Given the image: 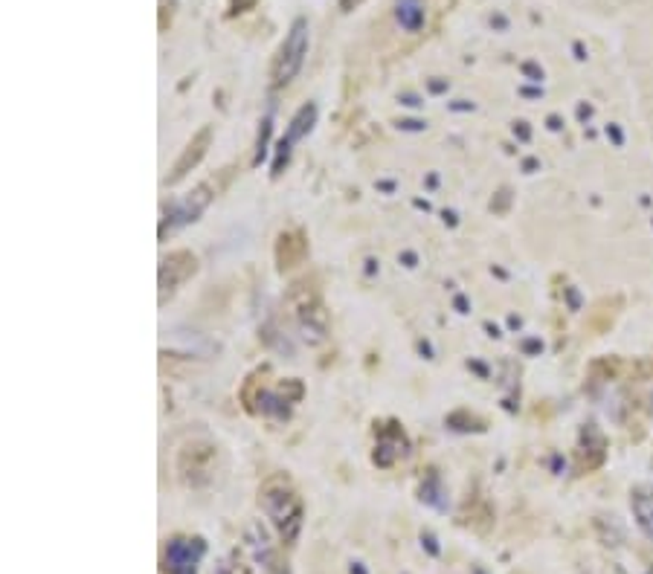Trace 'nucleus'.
<instances>
[{"label": "nucleus", "mask_w": 653, "mask_h": 574, "mask_svg": "<svg viewBox=\"0 0 653 574\" xmlns=\"http://www.w3.org/2000/svg\"><path fill=\"white\" fill-rule=\"evenodd\" d=\"M306 56H308V21L299 18V21H294L291 32L285 36V41L279 46V56L274 64L276 85H288L291 78H296L302 64H306Z\"/></svg>", "instance_id": "obj_1"}, {"label": "nucleus", "mask_w": 653, "mask_h": 574, "mask_svg": "<svg viewBox=\"0 0 653 574\" xmlns=\"http://www.w3.org/2000/svg\"><path fill=\"white\" fill-rule=\"evenodd\" d=\"M262 502H264L267 517L274 519L279 525V531L291 539L299 528V502H296L294 493L288 487H282V485H270L264 490Z\"/></svg>", "instance_id": "obj_2"}, {"label": "nucleus", "mask_w": 653, "mask_h": 574, "mask_svg": "<svg viewBox=\"0 0 653 574\" xmlns=\"http://www.w3.org/2000/svg\"><path fill=\"white\" fill-rule=\"evenodd\" d=\"M395 18L407 32H416L424 24V4H421V0H398Z\"/></svg>", "instance_id": "obj_3"}, {"label": "nucleus", "mask_w": 653, "mask_h": 574, "mask_svg": "<svg viewBox=\"0 0 653 574\" xmlns=\"http://www.w3.org/2000/svg\"><path fill=\"white\" fill-rule=\"evenodd\" d=\"M633 514L639 519L642 531L653 537V490H639L633 497Z\"/></svg>", "instance_id": "obj_4"}, {"label": "nucleus", "mask_w": 653, "mask_h": 574, "mask_svg": "<svg viewBox=\"0 0 653 574\" xmlns=\"http://www.w3.org/2000/svg\"><path fill=\"white\" fill-rule=\"evenodd\" d=\"M206 142H210V131H201V134H198V139L192 142V146H189V151H186V154L178 159V166H174V180L183 178V174L189 171V166H195V163H198L201 154L206 151V149H203Z\"/></svg>", "instance_id": "obj_5"}]
</instances>
